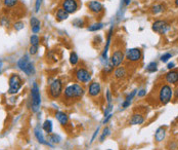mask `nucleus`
Here are the masks:
<instances>
[{"mask_svg": "<svg viewBox=\"0 0 178 150\" xmlns=\"http://www.w3.org/2000/svg\"><path fill=\"white\" fill-rule=\"evenodd\" d=\"M101 85L99 82L97 81H93L89 84V88H88V95L92 97V98H95L97 97L98 95H101Z\"/></svg>", "mask_w": 178, "mask_h": 150, "instance_id": "obj_14", "label": "nucleus"}, {"mask_svg": "<svg viewBox=\"0 0 178 150\" xmlns=\"http://www.w3.org/2000/svg\"><path fill=\"white\" fill-rule=\"evenodd\" d=\"M112 116H113L112 113H110V114H107L106 116H105V119H103V121H102V123H103V125H106V123L110 121V119L112 118Z\"/></svg>", "mask_w": 178, "mask_h": 150, "instance_id": "obj_41", "label": "nucleus"}, {"mask_svg": "<svg viewBox=\"0 0 178 150\" xmlns=\"http://www.w3.org/2000/svg\"><path fill=\"white\" fill-rule=\"evenodd\" d=\"M48 142L51 144H59L61 143V141H62V138L59 135H57V134H49L48 135Z\"/></svg>", "mask_w": 178, "mask_h": 150, "instance_id": "obj_24", "label": "nucleus"}, {"mask_svg": "<svg viewBox=\"0 0 178 150\" xmlns=\"http://www.w3.org/2000/svg\"><path fill=\"white\" fill-rule=\"evenodd\" d=\"M98 132H99V126L97 127V129L95 130V132H94V134H93V136H92V138H91V141H90V143H93V141L95 140V138H96V136H97Z\"/></svg>", "mask_w": 178, "mask_h": 150, "instance_id": "obj_42", "label": "nucleus"}, {"mask_svg": "<svg viewBox=\"0 0 178 150\" xmlns=\"http://www.w3.org/2000/svg\"><path fill=\"white\" fill-rule=\"evenodd\" d=\"M8 85H9V88H8L9 95H17L18 91L23 87V80H22L20 75L16 73L10 75L8 79Z\"/></svg>", "mask_w": 178, "mask_h": 150, "instance_id": "obj_3", "label": "nucleus"}, {"mask_svg": "<svg viewBox=\"0 0 178 150\" xmlns=\"http://www.w3.org/2000/svg\"><path fill=\"white\" fill-rule=\"evenodd\" d=\"M42 130L44 132H46L47 135L52 133V122H51V121L47 119V121H44V123L42 125Z\"/></svg>", "mask_w": 178, "mask_h": 150, "instance_id": "obj_25", "label": "nucleus"}, {"mask_svg": "<svg viewBox=\"0 0 178 150\" xmlns=\"http://www.w3.org/2000/svg\"><path fill=\"white\" fill-rule=\"evenodd\" d=\"M29 52L30 55H36L38 52V46H31L29 48Z\"/></svg>", "mask_w": 178, "mask_h": 150, "instance_id": "obj_37", "label": "nucleus"}, {"mask_svg": "<svg viewBox=\"0 0 178 150\" xmlns=\"http://www.w3.org/2000/svg\"><path fill=\"white\" fill-rule=\"evenodd\" d=\"M136 89H134V91H132L131 92V94H129V95L126 97V99H125V101L123 102V104H122V108H123V109H125V108H127V107H129L130 106V104H131V101L133 100V98H134L135 97V95H136Z\"/></svg>", "mask_w": 178, "mask_h": 150, "instance_id": "obj_23", "label": "nucleus"}, {"mask_svg": "<svg viewBox=\"0 0 178 150\" xmlns=\"http://www.w3.org/2000/svg\"><path fill=\"white\" fill-rule=\"evenodd\" d=\"M125 60V54L124 51L121 50L120 47H116L112 52V56H111V63L114 67H119L122 65V63L124 62Z\"/></svg>", "mask_w": 178, "mask_h": 150, "instance_id": "obj_7", "label": "nucleus"}, {"mask_svg": "<svg viewBox=\"0 0 178 150\" xmlns=\"http://www.w3.org/2000/svg\"><path fill=\"white\" fill-rule=\"evenodd\" d=\"M64 99H66V101H73L75 100V92H74V88H73V84L72 85H69L65 88V92H64Z\"/></svg>", "mask_w": 178, "mask_h": 150, "instance_id": "obj_17", "label": "nucleus"}, {"mask_svg": "<svg viewBox=\"0 0 178 150\" xmlns=\"http://www.w3.org/2000/svg\"><path fill=\"white\" fill-rule=\"evenodd\" d=\"M68 18H69V13H67L65 9H62V7H61V8H58L57 10V13H55V19H57L58 22L65 21Z\"/></svg>", "mask_w": 178, "mask_h": 150, "instance_id": "obj_21", "label": "nucleus"}, {"mask_svg": "<svg viewBox=\"0 0 178 150\" xmlns=\"http://www.w3.org/2000/svg\"><path fill=\"white\" fill-rule=\"evenodd\" d=\"M107 150H112V149H107Z\"/></svg>", "mask_w": 178, "mask_h": 150, "instance_id": "obj_49", "label": "nucleus"}, {"mask_svg": "<svg viewBox=\"0 0 178 150\" xmlns=\"http://www.w3.org/2000/svg\"><path fill=\"white\" fill-rule=\"evenodd\" d=\"M121 1H122V4H124L125 6H128L131 3V0H121Z\"/></svg>", "mask_w": 178, "mask_h": 150, "instance_id": "obj_45", "label": "nucleus"}, {"mask_svg": "<svg viewBox=\"0 0 178 150\" xmlns=\"http://www.w3.org/2000/svg\"><path fill=\"white\" fill-rule=\"evenodd\" d=\"M17 3H18V0H3V4H4V6L8 7V8L17 6Z\"/></svg>", "mask_w": 178, "mask_h": 150, "instance_id": "obj_30", "label": "nucleus"}, {"mask_svg": "<svg viewBox=\"0 0 178 150\" xmlns=\"http://www.w3.org/2000/svg\"><path fill=\"white\" fill-rule=\"evenodd\" d=\"M75 77L78 82H81V83H88L89 81L91 80V74L90 72L84 67H79L76 72H75Z\"/></svg>", "mask_w": 178, "mask_h": 150, "instance_id": "obj_9", "label": "nucleus"}, {"mask_svg": "<svg viewBox=\"0 0 178 150\" xmlns=\"http://www.w3.org/2000/svg\"><path fill=\"white\" fill-rule=\"evenodd\" d=\"M80 7L79 0H62V8L65 9L69 14L75 13Z\"/></svg>", "mask_w": 178, "mask_h": 150, "instance_id": "obj_8", "label": "nucleus"}, {"mask_svg": "<svg viewBox=\"0 0 178 150\" xmlns=\"http://www.w3.org/2000/svg\"><path fill=\"white\" fill-rule=\"evenodd\" d=\"M151 28H153V31H155L156 33H159V34H165L167 31H169L170 30V25L164 20H159V21L155 22Z\"/></svg>", "mask_w": 178, "mask_h": 150, "instance_id": "obj_10", "label": "nucleus"}, {"mask_svg": "<svg viewBox=\"0 0 178 150\" xmlns=\"http://www.w3.org/2000/svg\"><path fill=\"white\" fill-rule=\"evenodd\" d=\"M78 62H79V57H78V55L75 51H72L71 54H70V63H71V65L76 66Z\"/></svg>", "mask_w": 178, "mask_h": 150, "instance_id": "obj_27", "label": "nucleus"}, {"mask_svg": "<svg viewBox=\"0 0 178 150\" xmlns=\"http://www.w3.org/2000/svg\"><path fill=\"white\" fill-rule=\"evenodd\" d=\"M164 9H165V6L163 4H156L151 7V13L157 14V13H160L162 12H164Z\"/></svg>", "mask_w": 178, "mask_h": 150, "instance_id": "obj_29", "label": "nucleus"}, {"mask_svg": "<svg viewBox=\"0 0 178 150\" xmlns=\"http://www.w3.org/2000/svg\"><path fill=\"white\" fill-rule=\"evenodd\" d=\"M144 122V117L142 114L140 113H135L132 115V117L130 119V121H129V123H130L131 126H137V125H142V123Z\"/></svg>", "mask_w": 178, "mask_h": 150, "instance_id": "obj_19", "label": "nucleus"}, {"mask_svg": "<svg viewBox=\"0 0 178 150\" xmlns=\"http://www.w3.org/2000/svg\"><path fill=\"white\" fill-rule=\"evenodd\" d=\"M174 3H175V6L178 7V0H174Z\"/></svg>", "mask_w": 178, "mask_h": 150, "instance_id": "obj_47", "label": "nucleus"}, {"mask_svg": "<svg viewBox=\"0 0 178 150\" xmlns=\"http://www.w3.org/2000/svg\"><path fill=\"white\" fill-rule=\"evenodd\" d=\"M17 67L20 68L23 72L28 75V76H31V75L35 74V67L34 64H33L29 59L28 55L23 56L20 60L17 61Z\"/></svg>", "mask_w": 178, "mask_h": 150, "instance_id": "obj_1", "label": "nucleus"}, {"mask_svg": "<svg viewBox=\"0 0 178 150\" xmlns=\"http://www.w3.org/2000/svg\"><path fill=\"white\" fill-rule=\"evenodd\" d=\"M113 31H114V27H111V29L109 30L107 32V35H106V46L103 48V51L101 52V60L102 63L106 64L107 62V51H109V48L111 46V41H112V36H113Z\"/></svg>", "mask_w": 178, "mask_h": 150, "instance_id": "obj_11", "label": "nucleus"}, {"mask_svg": "<svg viewBox=\"0 0 178 150\" xmlns=\"http://www.w3.org/2000/svg\"><path fill=\"white\" fill-rule=\"evenodd\" d=\"M0 23H1L2 26H5V27H8V25H9V20L7 19L6 17H3L1 19V21H0Z\"/></svg>", "mask_w": 178, "mask_h": 150, "instance_id": "obj_40", "label": "nucleus"}, {"mask_svg": "<svg viewBox=\"0 0 178 150\" xmlns=\"http://www.w3.org/2000/svg\"><path fill=\"white\" fill-rule=\"evenodd\" d=\"M172 58V54H170V52H165V54H163L161 56V61L162 62H168L169 61V59H171Z\"/></svg>", "mask_w": 178, "mask_h": 150, "instance_id": "obj_36", "label": "nucleus"}, {"mask_svg": "<svg viewBox=\"0 0 178 150\" xmlns=\"http://www.w3.org/2000/svg\"><path fill=\"white\" fill-rule=\"evenodd\" d=\"M24 27H25V24H24V22H22V21H17L13 24V28L16 31H21V30L24 29Z\"/></svg>", "mask_w": 178, "mask_h": 150, "instance_id": "obj_34", "label": "nucleus"}, {"mask_svg": "<svg viewBox=\"0 0 178 150\" xmlns=\"http://www.w3.org/2000/svg\"><path fill=\"white\" fill-rule=\"evenodd\" d=\"M146 95V89H140V91L138 92V97H139V98H142V97H144Z\"/></svg>", "mask_w": 178, "mask_h": 150, "instance_id": "obj_43", "label": "nucleus"}, {"mask_svg": "<svg viewBox=\"0 0 178 150\" xmlns=\"http://www.w3.org/2000/svg\"><path fill=\"white\" fill-rule=\"evenodd\" d=\"M165 80L167 83L169 84H176L178 82V71L177 70L169 71V72L165 75Z\"/></svg>", "mask_w": 178, "mask_h": 150, "instance_id": "obj_15", "label": "nucleus"}, {"mask_svg": "<svg viewBox=\"0 0 178 150\" xmlns=\"http://www.w3.org/2000/svg\"><path fill=\"white\" fill-rule=\"evenodd\" d=\"M34 135H35V138L37 139V141H38L40 144L49 146V147H53L52 144L45 140V138H44L43 133H42V127L40 126V125H37L36 127L34 129Z\"/></svg>", "mask_w": 178, "mask_h": 150, "instance_id": "obj_13", "label": "nucleus"}, {"mask_svg": "<svg viewBox=\"0 0 178 150\" xmlns=\"http://www.w3.org/2000/svg\"><path fill=\"white\" fill-rule=\"evenodd\" d=\"M42 1L43 0H36L35 1V12L36 13H39V10L41 8V5H42Z\"/></svg>", "mask_w": 178, "mask_h": 150, "instance_id": "obj_38", "label": "nucleus"}, {"mask_svg": "<svg viewBox=\"0 0 178 150\" xmlns=\"http://www.w3.org/2000/svg\"><path fill=\"white\" fill-rule=\"evenodd\" d=\"M127 75V69L126 67H117L114 72V76L116 79H123V78Z\"/></svg>", "mask_w": 178, "mask_h": 150, "instance_id": "obj_20", "label": "nucleus"}, {"mask_svg": "<svg viewBox=\"0 0 178 150\" xmlns=\"http://www.w3.org/2000/svg\"><path fill=\"white\" fill-rule=\"evenodd\" d=\"M73 88H74V92H75V99H76V101H79L84 96L85 89L82 85L79 83H74Z\"/></svg>", "mask_w": 178, "mask_h": 150, "instance_id": "obj_18", "label": "nucleus"}, {"mask_svg": "<svg viewBox=\"0 0 178 150\" xmlns=\"http://www.w3.org/2000/svg\"><path fill=\"white\" fill-rule=\"evenodd\" d=\"M110 134H111V130H110V127L106 126L105 129H103V131H102V134H101V138H99V141H101V142H103V141H105V139H106L107 136H109Z\"/></svg>", "mask_w": 178, "mask_h": 150, "instance_id": "obj_31", "label": "nucleus"}, {"mask_svg": "<svg viewBox=\"0 0 178 150\" xmlns=\"http://www.w3.org/2000/svg\"><path fill=\"white\" fill-rule=\"evenodd\" d=\"M48 96L51 99H57L62 96V81L61 79H53L52 82L49 84V88H48L47 91Z\"/></svg>", "mask_w": 178, "mask_h": 150, "instance_id": "obj_4", "label": "nucleus"}, {"mask_svg": "<svg viewBox=\"0 0 178 150\" xmlns=\"http://www.w3.org/2000/svg\"><path fill=\"white\" fill-rule=\"evenodd\" d=\"M1 66H2V62L0 61V73H1Z\"/></svg>", "mask_w": 178, "mask_h": 150, "instance_id": "obj_48", "label": "nucleus"}, {"mask_svg": "<svg viewBox=\"0 0 178 150\" xmlns=\"http://www.w3.org/2000/svg\"><path fill=\"white\" fill-rule=\"evenodd\" d=\"M125 59L130 63H137L142 59V51L140 48H129L125 52Z\"/></svg>", "mask_w": 178, "mask_h": 150, "instance_id": "obj_6", "label": "nucleus"}, {"mask_svg": "<svg viewBox=\"0 0 178 150\" xmlns=\"http://www.w3.org/2000/svg\"><path fill=\"white\" fill-rule=\"evenodd\" d=\"M39 42H40V39L36 34L30 37V43H31V46H39Z\"/></svg>", "mask_w": 178, "mask_h": 150, "instance_id": "obj_32", "label": "nucleus"}, {"mask_svg": "<svg viewBox=\"0 0 178 150\" xmlns=\"http://www.w3.org/2000/svg\"><path fill=\"white\" fill-rule=\"evenodd\" d=\"M102 28H103V24L101 23V22H97V23L90 25L87 29H88V31H90V32H96V31H99V30Z\"/></svg>", "mask_w": 178, "mask_h": 150, "instance_id": "obj_26", "label": "nucleus"}, {"mask_svg": "<svg viewBox=\"0 0 178 150\" xmlns=\"http://www.w3.org/2000/svg\"><path fill=\"white\" fill-rule=\"evenodd\" d=\"M39 31H40V26H36V27L32 28V32L34 33V34H37Z\"/></svg>", "mask_w": 178, "mask_h": 150, "instance_id": "obj_44", "label": "nucleus"}, {"mask_svg": "<svg viewBox=\"0 0 178 150\" xmlns=\"http://www.w3.org/2000/svg\"><path fill=\"white\" fill-rule=\"evenodd\" d=\"M106 99L107 105H112V94H111L110 91H106Z\"/></svg>", "mask_w": 178, "mask_h": 150, "instance_id": "obj_39", "label": "nucleus"}, {"mask_svg": "<svg viewBox=\"0 0 178 150\" xmlns=\"http://www.w3.org/2000/svg\"><path fill=\"white\" fill-rule=\"evenodd\" d=\"M87 7L89 12L94 14H99L103 13V5L98 0H91V1H89L87 3Z\"/></svg>", "mask_w": 178, "mask_h": 150, "instance_id": "obj_12", "label": "nucleus"}, {"mask_svg": "<svg viewBox=\"0 0 178 150\" xmlns=\"http://www.w3.org/2000/svg\"><path fill=\"white\" fill-rule=\"evenodd\" d=\"M55 118L57 119V121L61 123L62 126H67L69 123V116L65 112H62V111H57L55 113Z\"/></svg>", "mask_w": 178, "mask_h": 150, "instance_id": "obj_16", "label": "nucleus"}, {"mask_svg": "<svg viewBox=\"0 0 178 150\" xmlns=\"http://www.w3.org/2000/svg\"><path fill=\"white\" fill-rule=\"evenodd\" d=\"M31 97H32V111L36 113L40 109L41 105V96H40V89L37 82H33L31 88Z\"/></svg>", "mask_w": 178, "mask_h": 150, "instance_id": "obj_2", "label": "nucleus"}, {"mask_svg": "<svg viewBox=\"0 0 178 150\" xmlns=\"http://www.w3.org/2000/svg\"><path fill=\"white\" fill-rule=\"evenodd\" d=\"M30 25H31V28H33L36 27V26H40L41 23H40V21L36 17H32L31 20H30Z\"/></svg>", "mask_w": 178, "mask_h": 150, "instance_id": "obj_35", "label": "nucleus"}, {"mask_svg": "<svg viewBox=\"0 0 178 150\" xmlns=\"http://www.w3.org/2000/svg\"><path fill=\"white\" fill-rule=\"evenodd\" d=\"M73 25L77 28H82L85 26V22L82 20V19H76V20L73 21Z\"/></svg>", "mask_w": 178, "mask_h": 150, "instance_id": "obj_33", "label": "nucleus"}, {"mask_svg": "<svg viewBox=\"0 0 178 150\" xmlns=\"http://www.w3.org/2000/svg\"><path fill=\"white\" fill-rule=\"evenodd\" d=\"M173 97V89L169 84H163L159 89V101L163 105L168 104Z\"/></svg>", "mask_w": 178, "mask_h": 150, "instance_id": "obj_5", "label": "nucleus"}, {"mask_svg": "<svg viewBox=\"0 0 178 150\" xmlns=\"http://www.w3.org/2000/svg\"><path fill=\"white\" fill-rule=\"evenodd\" d=\"M146 71L148 73H154L158 71V64L156 62H151L146 66Z\"/></svg>", "mask_w": 178, "mask_h": 150, "instance_id": "obj_28", "label": "nucleus"}, {"mask_svg": "<svg viewBox=\"0 0 178 150\" xmlns=\"http://www.w3.org/2000/svg\"><path fill=\"white\" fill-rule=\"evenodd\" d=\"M174 66H175V63H169L168 64V66H167V68H168L169 70H171V69H173L174 68Z\"/></svg>", "mask_w": 178, "mask_h": 150, "instance_id": "obj_46", "label": "nucleus"}, {"mask_svg": "<svg viewBox=\"0 0 178 150\" xmlns=\"http://www.w3.org/2000/svg\"><path fill=\"white\" fill-rule=\"evenodd\" d=\"M165 135H166V130L165 127H159V129L157 130V132H156L155 134V139L157 142H162L163 140L165 139Z\"/></svg>", "mask_w": 178, "mask_h": 150, "instance_id": "obj_22", "label": "nucleus"}]
</instances>
